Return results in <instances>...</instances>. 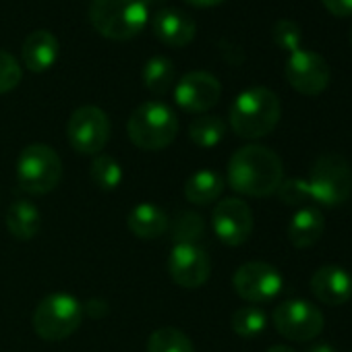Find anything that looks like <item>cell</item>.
<instances>
[{
  "label": "cell",
  "mask_w": 352,
  "mask_h": 352,
  "mask_svg": "<svg viewBox=\"0 0 352 352\" xmlns=\"http://www.w3.org/2000/svg\"><path fill=\"white\" fill-rule=\"evenodd\" d=\"M284 181L280 155L265 145H245L228 162V185L245 197L274 195Z\"/></svg>",
  "instance_id": "6da1fadb"
},
{
  "label": "cell",
  "mask_w": 352,
  "mask_h": 352,
  "mask_svg": "<svg viewBox=\"0 0 352 352\" xmlns=\"http://www.w3.org/2000/svg\"><path fill=\"white\" fill-rule=\"evenodd\" d=\"M282 116L280 98L267 87H249L236 96L230 106V126L243 139H261L270 135Z\"/></svg>",
  "instance_id": "7a4b0ae2"
},
{
  "label": "cell",
  "mask_w": 352,
  "mask_h": 352,
  "mask_svg": "<svg viewBox=\"0 0 352 352\" xmlns=\"http://www.w3.org/2000/svg\"><path fill=\"white\" fill-rule=\"evenodd\" d=\"M145 0H91L89 21L94 30L114 42L133 40L147 25Z\"/></svg>",
  "instance_id": "3957f363"
},
{
  "label": "cell",
  "mask_w": 352,
  "mask_h": 352,
  "mask_svg": "<svg viewBox=\"0 0 352 352\" xmlns=\"http://www.w3.org/2000/svg\"><path fill=\"white\" fill-rule=\"evenodd\" d=\"M129 139L143 151H160L179 135V116L162 102H143L126 122Z\"/></svg>",
  "instance_id": "277c9868"
},
{
  "label": "cell",
  "mask_w": 352,
  "mask_h": 352,
  "mask_svg": "<svg viewBox=\"0 0 352 352\" xmlns=\"http://www.w3.org/2000/svg\"><path fill=\"white\" fill-rule=\"evenodd\" d=\"M311 201L338 208L352 197V168L340 153H323L315 160L307 179Z\"/></svg>",
  "instance_id": "5b68a950"
},
{
  "label": "cell",
  "mask_w": 352,
  "mask_h": 352,
  "mask_svg": "<svg viewBox=\"0 0 352 352\" xmlns=\"http://www.w3.org/2000/svg\"><path fill=\"white\" fill-rule=\"evenodd\" d=\"M63 179V160L46 143L28 145L17 157V183L30 195L52 193Z\"/></svg>",
  "instance_id": "8992f818"
},
{
  "label": "cell",
  "mask_w": 352,
  "mask_h": 352,
  "mask_svg": "<svg viewBox=\"0 0 352 352\" xmlns=\"http://www.w3.org/2000/svg\"><path fill=\"white\" fill-rule=\"evenodd\" d=\"M83 305L67 292L44 296L34 309L32 325L46 342H60L71 338L83 321Z\"/></svg>",
  "instance_id": "52a82bcc"
},
{
  "label": "cell",
  "mask_w": 352,
  "mask_h": 352,
  "mask_svg": "<svg viewBox=\"0 0 352 352\" xmlns=\"http://www.w3.org/2000/svg\"><path fill=\"white\" fill-rule=\"evenodd\" d=\"M67 139L81 155H98L110 139V118L98 106L77 108L67 122Z\"/></svg>",
  "instance_id": "ba28073f"
},
{
  "label": "cell",
  "mask_w": 352,
  "mask_h": 352,
  "mask_svg": "<svg viewBox=\"0 0 352 352\" xmlns=\"http://www.w3.org/2000/svg\"><path fill=\"white\" fill-rule=\"evenodd\" d=\"M274 325L280 336L292 342H309L323 331V313L305 298L282 300L274 309Z\"/></svg>",
  "instance_id": "9c48e42d"
},
{
  "label": "cell",
  "mask_w": 352,
  "mask_h": 352,
  "mask_svg": "<svg viewBox=\"0 0 352 352\" xmlns=\"http://www.w3.org/2000/svg\"><path fill=\"white\" fill-rule=\"evenodd\" d=\"M282 274L265 261L243 263L232 276V286L236 294L253 305L274 300L282 292Z\"/></svg>",
  "instance_id": "30bf717a"
},
{
  "label": "cell",
  "mask_w": 352,
  "mask_h": 352,
  "mask_svg": "<svg viewBox=\"0 0 352 352\" xmlns=\"http://www.w3.org/2000/svg\"><path fill=\"white\" fill-rule=\"evenodd\" d=\"M168 274L181 288H201L212 274V259L197 243L174 245L168 255Z\"/></svg>",
  "instance_id": "8fae6325"
},
{
  "label": "cell",
  "mask_w": 352,
  "mask_h": 352,
  "mask_svg": "<svg viewBox=\"0 0 352 352\" xmlns=\"http://www.w3.org/2000/svg\"><path fill=\"white\" fill-rule=\"evenodd\" d=\"M212 228L224 245H245L253 234V212L249 204L239 197H226L218 201L212 214Z\"/></svg>",
  "instance_id": "7c38bea8"
},
{
  "label": "cell",
  "mask_w": 352,
  "mask_h": 352,
  "mask_svg": "<svg viewBox=\"0 0 352 352\" xmlns=\"http://www.w3.org/2000/svg\"><path fill=\"white\" fill-rule=\"evenodd\" d=\"M286 81L300 96H319L329 85V67L313 50H296L286 63Z\"/></svg>",
  "instance_id": "4fadbf2b"
},
{
  "label": "cell",
  "mask_w": 352,
  "mask_h": 352,
  "mask_svg": "<svg viewBox=\"0 0 352 352\" xmlns=\"http://www.w3.org/2000/svg\"><path fill=\"white\" fill-rule=\"evenodd\" d=\"M222 96V83L208 71L187 73L174 89V100L183 110L201 114L212 110Z\"/></svg>",
  "instance_id": "5bb4252c"
},
{
  "label": "cell",
  "mask_w": 352,
  "mask_h": 352,
  "mask_svg": "<svg viewBox=\"0 0 352 352\" xmlns=\"http://www.w3.org/2000/svg\"><path fill=\"white\" fill-rule=\"evenodd\" d=\"M151 30H153L155 38L170 48L189 46L197 34L195 21L187 13H183L181 9H174V7L155 11L151 17Z\"/></svg>",
  "instance_id": "9a60e30c"
},
{
  "label": "cell",
  "mask_w": 352,
  "mask_h": 352,
  "mask_svg": "<svg viewBox=\"0 0 352 352\" xmlns=\"http://www.w3.org/2000/svg\"><path fill=\"white\" fill-rule=\"evenodd\" d=\"M311 292L325 305H344L352 298V276L340 265H323L311 276Z\"/></svg>",
  "instance_id": "2e32d148"
},
{
  "label": "cell",
  "mask_w": 352,
  "mask_h": 352,
  "mask_svg": "<svg viewBox=\"0 0 352 352\" xmlns=\"http://www.w3.org/2000/svg\"><path fill=\"white\" fill-rule=\"evenodd\" d=\"M58 58V40L52 32L36 30L21 46V60L32 73L48 71Z\"/></svg>",
  "instance_id": "e0dca14e"
},
{
  "label": "cell",
  "mask_w": 352,
  "mask_h": 352,
  "mask_svg": "<svg viewBox=\"0 0 352 352\" xmlns=\"http://www.w3.org/2000/svg\"><path fill=\"white\" fill-rule=\"evenodd\" d=\"M323 230H325L323 214L317 208L305 206L288 222L286 234H288V241L292 243V247L309 249L323 236Z\"/></svg>",
  "instance_id": "ac0fdd59"
},
{
  "label": "cell",
  "mask_w": 352,
  "mask_h": 352,
  "mask_svg": "<svg viewBox=\"0 0 352 352\" xmlns=\"http://www.w3.org/2000/svg\"><path fill=\"white\" fill-rule=\"evenodd\" d=\"M168 224H170L168 214L155 204H139L129 212V218H126L129 230L137 239H143V241L160 239L162 234H166Z\"/></svg>",
  "instance_id": "d6986e66"
},
{
  "label": "cell",
  "mask_w": 352,
  "mask_h": 352,
  "mask_svg": "<svg viewBox=\"0 0 352 352\" xmlns=\"http://www.w3.org/2000/svg\"><path fill=\"white\" fill-rule=\"evenodd\" d=\"M5 224L17 241H32L42 228V214L32 201L19 199L9 206L5 214Z\"/></svg>",
  "instance_id": "ffe728a7"
},
{
  "label": "cell",
  "mask_w": 352,
  "mask_h": 352,
  "mask_svg": "<svg viewBox=\"0 0 352 352\" xmlns=\"http://www.w3.org/2000/svg\"><path fill=\"white\" fill-rule=\"evenodd\" d=\"M224 193V179L214 170H199L185 183V197L193 206H210Z\"/></svg>",
  "instance_id": "44dd1931"
},
{
  "label": "cell",
  "mask_w": 352,
  "mask_h": 352,
  "mask_svg": "<svg viewBox=\"0 0 352 352\" xmlns=\"http://www.w3.org/2000/svg\"><path fill=\"white\" fill-rule=\"evenodd\" d=\"M176 79V69L166 56H151L143 67V85L155 94L164 96L172 89Z\"/></svg>",
  "instance_id": "7402d4cb"
},
{
  "label": "cell",
  "mask_w": 352,
  "mask_h": 352,
  "mask_svg": "<svg viewBox=\"0 0 352 352\" xmlns=\"http://www.w3.org/2000/svg\"><path fill=\"white\" fill-rule=\"evenodd\" d=\"M89 179L102 191H114L122 183V166L108 153H98L89 166Z\"/></svg>",
  "instance_id": "603a6c76"
},
{
  "label": "cell",
  "mask_w": 352,
  "mask_h": 352,
  "mask_svg": "<svg viewBox=\"0 0 352 352\" xmlns=\"http://www.w3.org/2000/svg\"><path fill=\"white\" fill-rule=\"evenodd\" d=\"M147 352H195V346L183 329L160 327L149 336Z\"/></svg>",
  "instance_id": "cb8c5ba5"
},
{
  "label": "cell",
  "mask_w": 352,
  "mask_h": 352,
  "mask_svg": "<svg viewBox=\"0 0 352 352\" xmlns=\"http://www.w3.org/2000/svg\"><path fill=\"white\" fill-rule=\"evenodd\" d=\"M226 135V124L220 116L204 114L189 124V137L199 147H214Z\"/></svg>",
  "instance_id": "d4e9b609"
},
{
  "label": "cell",
  "mask_w": 352,
  "mask_h": 352,
  "mask_svg": "<svg viewBox=\"0 0 352 352\" xmlns=\"http://www.w3.org/2000/svg\"><path fill=\"white\" fill-rule=\"evenodd\" d=\"M230 325H232L234 333L241 338H247V340L257 338L265 331L267 315L257 307H241L239 311H234Z\"/></svg>",
  "instance_id": "484cf974"
},
{
  "label": "cell",
  "mask_w": 352,
  "mask_h": 352,
  "mask_svg": "<svg viewBox=\"0 0 352 352\" xmlns=\"http://www.w3.org/2000/svg\"><path fill=\"white\" fill-rule=\"evenodd\" d=\"M204 220L199 214L195 212H181L170 224V236L174 241V245H183V243H195L201 234H204Z\"/></svg>",
  "instance_id": "4316f807"
},
{
  "label": "cell",
  "mask_w": 352,
  "mask_h": 352,
  "mask_svg": "<svg viewBox=\"0 0 352 352\" xmlns=\"http://www.w3.org/2000/svg\"><path fill=\"white\" fill-rule=\"evenodd\" d=\"M272 36H274V42L278 44V48L282 50H288L290 54L300 50V42H302V34H300V28L290 21V19H280L274 30H272Z\"/></svg>",
  "instance_id": "83f0119b"
},
{
  "label": "cell",
  "mask_w": 352,
  "mask_h": 352,
  "mask_svg": "<svg viewBox=\"0 0 352 352\" xmlns=\"http://www.w3.org/2000/svg\"><path fill=\"white\" fill-rule=\"evenodd\" d=\"M23 79V71L17 58L5 50H0V96L13 91Z\"/></svg>",
  "instance_id": "f1b7e54d"
},
{
  "label": "cell",
  "mask_w": 352,
  "mask_h": 352,
  "mask_svg": "<svg viewBox=\"0 0 352 352\" xmlns=\"http://www.w3.org/2000/svg\"><path fill=\"white\" fill-rule=\"evenodd\" d=\"M276 195L286 206H302V204H307L311 199L309 185H307L305 179H286V181H282Z\"/></svg>",
  "instance_id": "f546056e"
},
{
  "label": "cell",
  "mask_w": 352,
  "mask_h": 352,
  "mask_svg": "<svg viewBox=\"0 0 352 352\" xmlns=\"http://www.w3.org/2000/svg\"><path fill=\"white\" fill-rule=\"evenodd\" d=\"M321 5L336 17L352 15V0H321Z\"/></svg>",
  "instance_id": "4dcf8cb0"
},
{
  "label": "cell",
  "mask_w": 352,
  "mask_h": 352,
  "mask_svg": "<svg viewBox=\"0 0 352 352\" xmlns=\"http://www.w3.org/2000/svg\"><path fill=\"white\" fill-rule=\"evenodd\" d=\"M108 311H110V309H108V305H106L104 298H89V300L85 302V307H83V313L89 315V317H94V319L106 317Z\"/></svg>",
  "instance_id": "1f68e13d"
},
{
  "label": "cell",
  "mask_w": 352,
  "mask_h": 352,
  "mask_svg": "<svg viewBox=\"0 0 352 352\" xmlns=\"http://www.w3.org/2000/svg\"><path fill=\"white\" fill-rule=\"evenodd\" d=\"M185 3L191 5V7H197V9H212V7L222 5L224 0H185Z\"/></svg>",
  "instance_id": "d6a6232c"
},
{
  "label": "cell",
  "mask_w": 352,
  "mask_h": 352,
  "mask_svg": "<svg viewBox=\"0 0 352 352\" xmlns=\"http://www.w3.org/2000/svg\"><path fill=\"white\" fill-rule=\"evenodd\" d=\"M307 352H336V348L329 346V344H315V346H311Z\"/></svg>",
  "instance_id": "836d02e7"
},
{
  "label": "cell",
  "mask_w": 352,
  "mask_h": 352,
  "mask_svg": "<svg viewBox=\"0 0 352 352\" xmlns=\"http://www.w3.org/2000/svg\"><path fill=\"white\" fill-rule=\"evenodd\" d=\"M265 352H294V350H292V348H288V346H280V344H278V346L267 348Z\"/></svg>",
  "instance_id": "e575fe53"
},
{
  "label": "cell",
  "mask_w": 352,
  "mask_h": 352,
  "mask_svg": "<svg viewBox=\"0 0 352 352\" xmlns=\"http://www.w3.org/2000/svg\"><path fill=\"white\" fill-rule=\"evenodd\" d=\"M350 42H352V28H350Z\"/></svg>",
  "instance_id": "d590c367"
}]
</instances>
